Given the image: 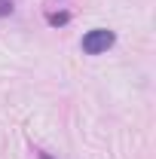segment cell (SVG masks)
I'll return each instance as SVG.
<instances>
[{
  "mask_svg": "<svg viewBox=\"0 0 156 159\" xmlns=\"http://www.w3.org/2000/svg\"><path fill=\"white\" fill-rule=\"evenodd\" d=\"M110 46H113V31H104V28H95L83 37V52H89V55L107 52Z\"/></svg>",
  "mask_w": 156,
  "mask_h": 159,
  "instance_id": "6da1fadb",
  "label": "cell"
},
{
  "mask_svg": "<svg viewBox=\"0 0 156 159\" xmlns=\"http://www.w3.org/2000/svg\"><path fill=\"white\" fill-rule=\"evenodd\" d=\"M9 9H12V3H9V0H0V16H6Z\"/></svg>",
  "mask_w": 156,
  "mask_h": 159,
  "instance_id": "7a4b0ae2",
  "label": "cell"
},
{
  "mask_svg": "<svg viewBox=\"0 0 156 159\" xmlns=\"http://www.w3.org/2000/svg\"><path fill=\"white\" fill-rule=\"evenodd\" d=\"M49 21H52V25H64V21H67V16H52Z\"/></svg>",
  "mask_w": 156,
  "mask_h": 159,
  "instance_id": "3957f363",
  "label": "cell"
},
{
  "mask_svg": "<svg viewBox=\"0 0 156 159\" xmlns=\"http://www.w3.org/2000/svg\"><path fill=\"white\" fill-rule=\"evenodd\" d=\"M40 159H49V156H40Z\"/></svg>",
  "mask_w": 156,
  "mask_h": 159,
  "instance_id": "277c9868",
  "label": "cell"
}]
</instances>
